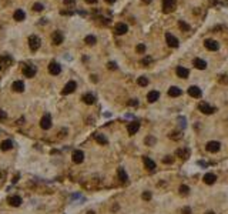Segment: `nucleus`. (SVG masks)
Instances as JSON below:
<instances>
[{"label": "nucleus", "instance_id": "nucleus-11", "mask_svg": "<svg viewBox=\"0 0 228 214\" xmlns=\"http://www.w3.org/2000/svg\"><path fill=\"white\" fill-rule=\"evenodd\" d=\"M23 74H24L26 77H34L36 76V67L32 66V64H29V66H24V69H23Z\"/></svg>", "mask_w": 228, "mask_h": 214}, {"label": "nucleus", "instance_id": "nucleus-27", "mask_svg": "<svg viewBox=\"0 0 228 214\" xmlns=\"http://www.w3.org/2000/svg\"><path fill=\"white\" fill-rule=\"evenodd\" d=\"M12 87H13V90H14V91H17V93H21V91L24 90V83L20 82V80H17V82L13 83Z\"/></svg>", "mask_w": 228, "mask_h": 214}, {"label": "nucleus", "instance_id": "nucleus-2", "mask_svg": "<svg viewBox=\"0 0 228 214\" xmlns=\"http://www.w3.org/2000/svg\"><path fill=\"white\" fill-rule=\"evenodd\" d=\"M40 127H42L43 130H49V128L51 127V116L50 114L43 116L42 120H40Z\"/></svg>", "mask_w": 228, "mask_h": 214}, {"label": "nucleus", "instance_id": "nucleus-32", "mask_svg": "<svg viewBox=\"0 0 228 214\" xmlns=\"http://www.w3.org/2000/svg\"><path fill=\"white\" fill-rule=\"evenodd\" d=\"M84 41L87 43V44H90V46H93V44H95V37L94 36H86V39H84Z\"/></svg>", "mask_w": 228, "mask_h": 214}, {"label": "nucleus", "instance_id": "nucleus-21", "mask_svg": "<svg viewBox=\"0 0 228 214\" xmlns=\"http://www.w3.org/2000/svg\"><path fill=\"white\" fill-rule=\"evenodd\" d=\"M94 139H95V141H97L99 144H101V146H106V144L108 143L107 137L104 136V134H101V133H95V134H94Z\"/></svg>", "mask_w": 228, "mask_h": 214}, {"label": "nucleus", "instance_id": "nucleus-36", "mask_svg": "<svg viewBox=\"0 0 228 214\" xmlns=\"http://www.w3.org/2000/svg\"><path fill=\"white\" fill-rule=\"evenodd\" d=\"M141 197H143V200H145V201H148V200H151V193H150V191H144Z\"/></svg>", "mask_w": 228, "mask_h": 214}, {"label": "nucleus", "instance_id": "nucleus-1", "mask_svg": "<svg viewBox=\"0 0 228 214\" xmlns=\"http://www.w3.org/2000/svg\"><path fill=\"white\" fill-rule=\"evenodd\" d=\"M40 46H42V40H40L37 36H30L29 37V47H30V50L36 52V50H39Z\"/></svg>", "mask_w": 228, "mask_h": 214}, {"label": "nucleus", "instance_id": "nucleus-15", "mask_svg": "<svg viewBox=\"0 0 228 214\" xmlns=\"http://www.w3.org/2000/svg\"><path fill=\"white\" fill-rule=\"evenodd\" d=\"M7 203L12 207H19L21 204V197H19V196H12V197L7 198Z\"/></svg>", "mask_w": 228, "mask_h": 214}, {"label": "nucleus", "instance_id": "nucleus-43", "mask_svg": "<svg viewBox=\"0 0 228 214\" xmlns=\"http://www.w3.org/2000/svg\"><path fill=\"white\" fill-rule=\"evenodd\" d=\"M107 67H108V69H111V70H116V69H117V64H116L114 62H110V63L107 64Z\"/></svg>", "mask_w": 228, "mask_h": 214}, {"label": "nucleus", "instance_id": "nucleus-30", "mask_svg": "<svg viewBox=\"0 0 228 214\" xmlns=\"http://www.w3.org/2000/svg\"><path fill=\"white\" fill-rule=\"evenodd\" d=\"M0 148H2L3 151L12 150V148H13V143L10 140H4V141H2V144H0Z\"/></svg>", "mask_w": 228, "mask_h": 214}, {"label": "nucleus", "instance_id": "nucleus-45", "mask_svg": "<svg viewBox=\"0 0 228 214\" xmlns=\"http://www.w3.org/2000/svg\"><path fill=\"white\" fill-rule=\"evenodd\" d=\"M182 214H191V208H190V207H185V208H182Z\"/></svg>", "mask_w": 228, "mask_h": 214}, {"label": "nucleus", "instance_id": "nucleus-28", "mask_svg": "<svg viewBox=\"0 0 228 214\" xmlns=\"http://www.w3.org/2000/svg\"><path fill=\"white\" fill-rule=\"evenodd\" d=\"M13 17H14V20H17V21H23L24 20V17H26V14L21 9H17L16 12H14V14H13Z\"/></svg>", "mask_w": 228, "mask_h": 214}, {"label": "nucleus", "instance_id": "nucleus-53", "mask_svg": "<svg viewBox=\"0 0 228 214\" xmlns=\"http://www.w3.org/2000/svg\"><path fill=\"white\" fill-rule=\"evenodd\" d=\"M86 214H94V211H87Z\"/></svg>", "mask_w": 228, "mask_h": 214}, {"label": "nucleus", "instance_id": "nucleus-50", "mask_svg": "<svg viewBox=\"0 0 228 214\" xmlns=\"http://www.w3.org/2000/svg\"><path fill=\"white\" fill-rule=\"evenodd\" d=\"M86 2H87V3H90V4H93V3H95L97 0H86Z\"/></svg>", "mask_w": 228, "mask_h": 214}, {"label": "nucleus", "instance_id": "nucleus-8", "mask_svg": "<svg viewBox=\"0 0 228 214\" xmlns=\"http://www.w3.org/2000/svg\"><path fill=\"white\" fill-rule=\"evenodd\" d=\"M188 94L191 97H194V99H200L203 93H201V89L198 86H191V87H188Z\"/></svg>", "mask_w": 228, "mask_h": 214}, {"label": "nucleus", "instance_id": "nucleus-39", "mask_svg": "<svg viewBox=\"0 0 228 214\" xmlns=\"http://www.w3.org/2000/svg\"><path fill=\"white\" fill-rule=\"evenodd\" d=\"M150 63H151V57H144L141 60V64H144V66H148Z\"/></svg>", "mask_w": 228, "mask_h": 214}, {"label": "nucleus", "instance_id": "nucleus-22", "mask_svg": "<svg viewBox=\"0 0 228 214\" xmlns=\"http://www.w3.org/2000/svg\"><path fill=\"white\" fill-rule=\"evenodd\" d=\"M13 63V59L12 56H9V54H2L0 56V66L2 64H6V66H10Z\"/></svg>", "mask_w": 228, "mask_h": 214}, {"label": "nucleus", "instance_id": "nucleus-38", "mask_svg": "<svg viewBox=\"0 0 228 214\" xmlns=\"http://www.w3.org/2000/svg\"><path fill=\"white\" fill-rule=\"evenodd\" d=\"M180 27H181V30H185V32L190 30V26L187 25V23H184V21H180Z\"/></svg>", "mask_w": 228, "mask_h": 214}, {"label": "nucleus", "instance_id": "nucleus-7", "mask_svg": "<svg viewBox=\"0 0 228 214\" xmlns=\"http://www.w3.org/2000/svg\"><path fill=\"white\" fill-rule=\"evenodd\" d=\"M205 148H207L210 153H217V151H220L221 144L218 143V141H208L207 146H205Z\"/></svg>", "mask_w": 228, "mask_h": 214}, {"label": "nucleus", "instance_id": "nucleus-48", "mask_svg": "<svg viewBox=\"0 0 228 214\" xmlns=\"http://www.w3.org/2000/svg\"><path fill=\"white\" fill-rule=\"evenodd\" d=\"M221 82H222V83H228V76H222Z\"/></svg>", "mask_w": 228, "mask_h": 214}, {"label": "nucleus", "instance_id": "nucleus-3", "mask_svg": "<svg viewBox=\"0 0 228 214\" xmlns=\"http://www.w3.org/2000/svg\"><path fill=\"white\" fill-rule=\"evenodd\" d=\"M198 109H200V111L203 113V114H212L214 111H215V109L212 106H210L208 103H201L198 106Z\"/></svg>", "mask_w": 228, "mask_h": 214}, {"label": "nucleus", "instance_id": "nucleus-4", "mask_svg": "<svg viewBox=\"0 0 228 214\" xmlns=\"http://www.w3.org/2000/svg\"><path fill=\"white\" fill-rule=\"evenodd\" d=\"M60 71H62V66L58 64V63L56 62H51L49 64V73L53 74V76H57V74H60Z\"/></svg>", "mask_w": 228, "mask_h": 214}, {"label": "nucleus", "instance_id": "nucleus-55", "mask_svg": "<svg viewBox=\"0 0 228 214\" xmlns=\"http://www.w3.org/2000/svg\"><path fill=\"white\" fill-rule=\"evenodd\" d=\"M0 70H2V66H0Z\"/></svg>", "mask_w": 228, "mask_h": 214}, {"label": "nucleus", "instance_id": "nucleus-19", "mask_svg": "<svg viewBox=\"0 0 228 214\" xmlns=\"http://www.w3.org/2000/svg\"><path fill=\"white\" fill-rule=\"evenodd\" d=\"M127 30H129V27L125 23H117L116 25V34H125Z\"/></svg>", "mask_w": 228, "mask_h": 214}, {"label": "nucleus", "instance_id": "nucleus-16", "mask_svg": "<svg viewBox=\"0 0 228 214\" xmlns=\"http://www.w3.org/2000/svg\"><path fill=\"white\" fill-rule=\"evenodd\" d=\"M194 67L198 70H205L207 69V62L203 59H194Z\"/></svg>", "mask_w": 228, "mask_h": 214}, {"label": "nucleus", "instance_id": "nucleus-10", "mask_svg": "<svg viewBox=\"0 0 228 214\" xmlns=\"http://www.w3.org/2000/svg\"><path fill=\"white\" fill-rule=\"evenodd\" d=\"M76 89H77V84H76V82H73V80H71V82H69L66 84V86H64V89H63V94H70V93H73V91L76 90Z\"/></svg>", "mask_w": 228, "mask_h": 214}, {"label": "nucleus", "instance_id": "nucleus-37", "mask_svg": "<svg viewBox=\"0 0 228 214\" xmlns=\"http://www.w3.org/2000/svg\"><path fill=\"white\" fill-rule=\"evenodd\" d=\"M173 161H174V159H173L171 156H167V157H164V159H163V163H166V164H171Z\"/></svg>", "mask_w": 228, "mask_h": 214}, {"label": "nucleus", "instance_id": "nucleus-54", "mask_svg": "<svg viewBox=\"0 0 228 214\" xmlns=\"http://www.w3.org/2000/svg\"><path fill=\"white\" fill-rule=\"evenodd\" d=\"M207 214H214V213H212V211H208V213Z\"/></svg>", "mask_w": 228, "mask_h": 214}, {"label": "nucleus", "instance_id": "nucleus-51", "mask_svg": "<svg viewBox=\"0 0 228 214\" xmlns=\"http://www.w3.org/2000/svg\"><path fill=\"white\" fill-rule=\"evenodd\" d=\"M106 2H107V3H110V4H111V3H114L116 0H106Z\"/></svg>", "mask_w": 228, "mask_h": 214}, {"label": "nucleus", "instance_id": "nucleus-42", "mask_svg": "<svg viewBox=\"0 0 228 214\" xmlns=\"http://www.w3.org/2000/svg\"><path fill=\"white\" fill-rule=\"evenodd\" d=\"M7 119V113L4 110H0V120H6Z\"/></svg>", "mask_w": 228, "mask_h": 214}, {"label": "nucleus", "instance_id": "nucleus-44", "mask_svg": "<svg viewBox=\"0 0 228 214\" xmlns=\"http://www.w3.org/2000/svg\"><path fill=\"white\" fill-rule=\"evenodd\" d=\"M129 106H134V107H136V106H138V101H137L136 99L130 100V101H129Z\"/></svg>", "mask_w": 228, "mask_h": 214}, {"label": "nucleus", "instance_id": "nucleus-18", "mask_svg": "<svg viewBox=\"0 0 228 214\" xmlns=\"http://www.w3.org/2000/svg\"><path fill=\"white\" fill-rule=\"evenodd\" d=\"M143 161H144V166H145V169H147V170L153 171V170L155 169V163H154L150 157H143Z\"/></svg>", "mask_w": 228, "mask_h": 214}, {"label": "nucleus", "instance_id": "nucleus-24", "mask_svg": "<svg viewBox=\"0 0 228 214\" xmlns=\"http://www.w3.org/2000/svg\"><path fill=\"white\" fill-rule=\"evenodd\" d=\"M181 89L177 86H173L168 89V96H171V97H178V96H181Z\"/></svg>", "mask_w": 228, "mask_h": 214}, {"label": "nucleus", "instance_id": "nucleus-9", "mask_svg": "<svg viewBox=\"0 0 228 214\" xmlns=\"http://www.w3.org/2000/svg\"><path fill=\"white\" fill-rule=\"evenodd\" d=\"M204 44H205V47H207L208 50H211V52H215V50L220 49V44H218L215 40H212V39H207V40L204 41Z\"/></svg>", "mask_w": 228, "mask_h": 214}, {"label": "nucleus", "instance_id": "nucleus-35", "mask_svg": "<svg viewBox=\"0 0 228 214\" xmlns=\"http://www.w3.org/2000/svg\"><path fill=\"white\" fill-rule=\"evenodd\" d=\"M170 139H173V140H178V139H181V134H180L178 132H174L170 134Z\"/></svg>", "mask_w": 228, "mask_h": 214}, {"label": "nucleus", "instance_id": "nucleus-41", "mask_svg": "<svg viewBox=\"0 0 228 214\" xmlns=\"http://www.w3.org/2000/svg\"><path fill=\"white\" fill-rule=\"evenodd\" d=\"M145 143L148 144V146H151V144L155 143V139H154V137H147V139H145Z\"/></svg>", "mask_w": 228, "mask_h": 214}, {"label": "nucleus", "instance_id": "nucleus-31", "mask_svg": "<svg viewBox=\"0 0 228 214\" xmlns=\"http://www.w3.org/2000/svg\"><path fill=\"white\" fill-rule=\"evenodd\" d=\"M137 83H138V86L141 87H145L147 84H148V78L144 77V76H141V77H138V80H137Z\"/></svg>", "mask_w": 228, "mask_h": 214}, {"label": "nucleus", "instance_id": "nucleus-20", "mask_svg": "<svg viewBox=\"0 0 228 214\" xmlns=\"http://www.w3.org/2000/svg\"><path fill=\"white\" fill-rule=\"evenodd\" d=\"M175 73H177V76L181 78H187L188 77V74H190V71L187 70L185 67H182V66H178L177 67V70H175Z\"/></svg>", "mask_w": 228, "mask_h": 214}, {"label": "nucleus", "instance_id": "nucleus-47", "mask_svg": "<svg viewBox=\"0 0 228 214\" xmlns=\"http://www.w3.org/2000/svg\"><path fill=\"white\" fill-rule=\"evenodd\" d=\"M76 0H64V4H74Z\"/></svg>", "mask_w": 228, "mask_h": 214}, {"label": "nucleus", "instance_id": "nucleus-14", "mask_svg": "<svg viewBox=\"0 0 228 214\" xmlns=\"http://www.w3.org/2000/svg\"><path fill=\"white\" fill-rule=\"evenodd\" d=\"M138 130H140V123H137V121H133V123H130V124H129V127H127V132H129L130 136L136 134Z\"/></svg>", "mask_w": 228, "mask_h": 214}, {"label": "nucleus", "instance_id": "nucleus-6", "mask_svg": "<svg viewBox=\"0 0 228 214\" xmlns=\"http://www.w3.org/2000/svg\"><path fill=\"white\" fill-rule=\"evenodd\" d=\"M166 41L170 47H178V39H177L175 36H173L171 33L166 34Z\"/></svg>", "mask_w": 228, "mask_h": 214}, {"label": "nucleus", "instance_id": "nucleus-26", "mask_svg": "<svg viewBox=\"0 0 228 214\" xmlns=\"http://www.w3.org/2000/svg\"><path fill=\"white\" fill-rule=\"evenodd\" d=\"M117 174H118V178H120L121 183H127L129 176H127V173H125V170L123 169V167H120V169L117 170Z\"/></svg>", "mask_w": 228, "mask_h": 214}, {"label": "nucleus", "instance_id": "nucleus-49", "mask_svg": "<svg viewBox=\"0 0 228 214\" xmlns=\"http://www.w3.org/2000/svg\"><path fill=\"white\" fill-rule=\"evenodd\" d=\"M91 80H93V82H97V76H94V74H93V76H91Z\"/></svg>", "mask_w": 228, "mask_h": 214}, {"label": "nucleus", "instance_id": "nucleus-40", "mask_svg": "<svg viewBox=\"0 0 228 214\" xmlns=\"http://www.w3.org/2000/svg\"><path fill=\"white\" fill-rule=\"evenodd\" d=\"M145 52V46L144 44H138L137 46V53H144Z\"/></svg>", "mask_w": 228, "mask_h": 214}, {"label": "nucleus", "instance_id": "nucleus-5", "mask_svg": "<svg viewBox=\"0 0 228 214\" xmlns=\"http://www.w3.org/2000/svg\"><path fill=\"white\" fill-rule=\"evenodd\" d=\"M175 7V0H163V9L166 13L173 12Z\"/></svg>", "mask_w": 228, "mask_h": 214}, {"label": "nucleus", "instance_id": "nucleus-33", "mask_svg": "<svg viewBox=\"0 0 228 214\" xmlns=\"http://www.w3.org/2000/svg\"><path fill=\"white\" fill-rule=\"evenodd\" d=\"M188 193H190L188 185H181V187H180V194H181V196H188Z\"/></svg>", "mask_w": 228, "mask_h": 214}, {"label": "nucleus", "instance_id": "nucleus-29", "mask_svg": "<svg viewBox=\"0 0 228 214\" xmlns=\"http://www.w3.org/2000/svg\"><path fill=\"white\" fill-rule=\"evenodd\" d=\"M81 100H83L86 104H93L95 101V97L93 94H90V93H87V94H84L83 97H81Z\"/></svg>", "mask_w": 228, "mask_h": 214}, {"label": "nucleus", "instance_id": "nucleus-34", "mask_svg": "<svg viewBox=\"0 0 228 214\" xmlns=\"http://www.w3.org/2000/svg\"><path fill=\"white\" fill-rule=\"evenodd\" d=\"M43 9H44V7H43L42 3H34L33 4V10H36V12H42Z\"/></svg>", "mask_w": 228, "mask_h": 214}, {"label": "nucleus", "instance_id": "nucleus-25", "mask_svg": "<svg viewBox=\"0 0 228 214\" xmlns=\"http://www.w3.org/2000/svg\"><path fill=\"white\" fill-rule=\"evenodd\" d=\"M175 154H177L180 159H184V160H187V159L190 157V150H188V148H178Z\"/></svg>", "mask_w": 228, "mask_h": 214}, {"label": "nucleus", "instance_id": "nucleus-52", "mask_svg": "<svg viewBox=\"0 0 228 214\" xmlns=\"http://www.w3.org/2000/svg\"><path fill=\"white\" fill-rule=\"evenodd\" d=\"M143 2H144L145 4H148V3H151V0H143Z\"/></svg>", "mask_w": 228, "mask_h": 214}, {"label": "nucleus", "instance_id": "nucleus-12", "mask_svg": "<svg viewBox=\"0 0 228 214\" xmlns=\"http://www.w3.org/2000/svg\"><path fill=\"white\" fill-rule=\"evenodd\" d=\"M83 160H84V153L81 150H76L73 153V161L76 164H80V163H83Z\"/></svg>", "mask_w": 228, "mask_h": 214}, {"label": "nucleus", "instance_id": "nucleus-13", "mask_svg": "<svg viewBox=\"0 0 228 214\" xmlns=\"http://www.w3.org/2000/svg\"><path fill=\"white\" fill-rule=\"evenodd\" d=\"M63 39H64V37H63L62 32H58V30H57V32H54L53 36H51V41H53L56 46L62 44V43H63Z\"/></svg>", "mask_w": 228, "mask_h": 214}, {"label": "nucleus", "instance_id": "nucleus-23", "mask_svg": "<svg viewBox=\"0 0 228 214\" xmlns=\"http://www.w3.org/2000/svg\"><path fill=\"white\" fill-rule=\"evenodd\" d=\"M158 99H160V93H158L157 90L150 91L148 94H147V100H148L150 103H154V101H157Z\"/></svg>", "mask_w": 228, "mask_h": 214}, {"label": "nucleus", "instance_id": "nucleus-17", "mask_svg": "<svg viewBox=\"0 0 228 214\" xmlns=\"http://www.w3.org/2000/svg\"><path fill=\"white\" fill-rule=\"evenodd\" d=\"M203 180H204V183H205V184H214V183H215V180H217V176L215 174H212V173H207L205 174V176H204L203 177Z\"/></svg>", "mask_w": 228, "mask_h": 214}, {"label": "nucleus", "instance_id": "nucleus-46", "mask_svg": "<svg viewBox=\"0 0 228 214\" xmlns=\"http://www.w3.org/2000/svg\"><path fill=\"white\" fill-rule=\"evenodd\" d=\"M4 177H6V173H4V171H0V183L4 180Z\"/></svg>", "mask_w": 228, "mask_h": 214}]
</instances>
